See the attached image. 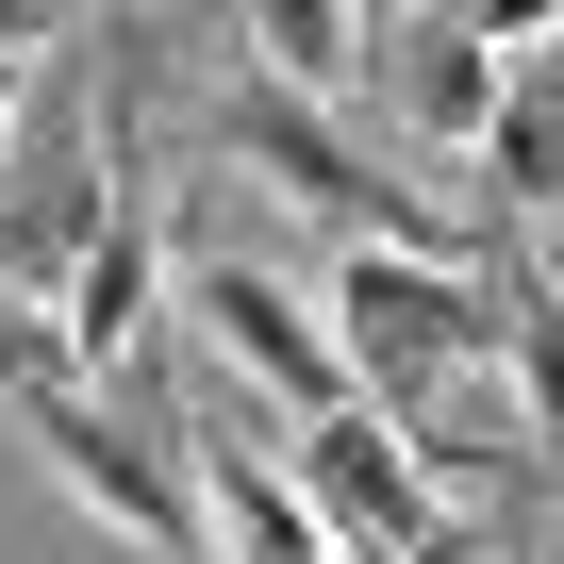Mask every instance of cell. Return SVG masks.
<instances>
[{
  "label": "cell",
  "mask_w": 564,
  "mask_h": 564,
  "mask_svg": "<svg viewBox=\"0 0 564 564\" xmlns=\"http://www.w3.org/2000/svg\"><path fill=\"white\" fill-rule=\"evenodd\" d=\"M316 333H333L349 399H366L382 432H415V415H432L448 382H481V366H498V265L333 249V282H316Z\"/></svg>",
  "instance_id": "obj_1"
},
{
  "label": "cell",
  "mask_w": 564,
  "mask_h": 564,
  "mask_svg": "<svg viewBox=\"0 0 564 564\" xmlns=\"http://www.w3.org/2000/svg\"><path fill=\"white\" fill-rule=\"evenodd\" d=\"M34 448H51V481L117 531V547H150V564H216V531H199V481H183V448H166V415H117V399H84V382H51L34 415H18Z\"/></svg>",
  "instance_id": "obj_2"
},
{
  "label": "cell",
  "mask_w": 564,
  "mask_h": 564,
  "mask_svg": "<svg viewBox=\"0 0 564 564\" xmlns=\"http://www.w3.org/2000/svg\"><path fill=\"white\" fill-rule=\"evenodd\" d=\"M166 300L216 333V366H232L249 399H282V415H349V366H333L316 300H300V282H265L249 249H166Z\"/></svg>",
  "instance_id": "obj_3"
},
{
  "label": "cell",
  "mask_w": 564,
  "mask_h": 564,
  "mask_svg": "<svg viewBox=\"0 0 564 564\" xmlns=\"http://www.w3.org/2000/svg\"><path fill=\"white\" fill-rule=\"evenodd\" d=\"M150 316H166V232H150V183H117V199H100V232H84V265H67V300H51L67 382H84V399L150 382Z\"/></svg>",
  "instance_id": "obj_4"
},
{
  "label": "cell",
  "mask_w": 564,
  "mask_h": 564,
  "mask_svg": "<svg viewBox=\"0 0 564 564\" xmlns=\"http://www.w3.org/2000/svg\"><path fill=\"white\" fill-rule=\"evenodd\" d=\"M282 481H300V514H316L333 547H382V564H399V547L448 514V498L415 481V448H399L366 399H349V415H300V432H282Z\"/></svg>",
  "instance_id": "obj_5"
},
{
  "label": "cell",
  "mask_w": 564,
  "mask_h": 564,
  "mask_svg": "<svg viewBox=\"0 0 564 564\" xmlns=\"http://www.w3.org/2000/svg\"><path fill=\"white\" fill-rule=\"evenodd\" d=\"M166 448H183V481H199L216 564H316V547H333V531L300 514V481H282V448H265L232 399H183V415H166Z\"/></svg>",
  "instance_id": "obj_6"
},
{
  "label": "cell",
  "mask_w": 564,
  "mask_h": 564,
  "mask_svg": "<svg viewBox=\"0 0 564 564\" xmlns=\"http://www.w3.org/2000/svg\"><path fill=\"white\" fill-rule=\"evenodd\" d=\"M481 199H498V232H514V216H564V51H514V67H498Z\"/></svg>",
  "instance_id": "obj_7"
},
{
  "label": "cell",
  "mask_w": 564,
  "mask_h": 564,
  "mask_svg": "<svg viewBox=\"0 0 564 564\" xmlns=\"http://www.w3.org/2000/svg\"><path fill=\"white\" fill-rule=\"evenodd\" d=\"M481 265H498V382H514V432H531V465L564 481V282L514 265V249H481Z\"/></svg>",
  "instance_id": "obj_8"
},
{
  "label": "cell",
  "mask_w": 564,
  "mask_h": 564,
  "mask_svg": "<svg viewBox=\"0 0 564 564\" xmlns=\"http://www.w3.org/2000/svg\"><path fill=\"white\" fill-rule=\"evenodd\" d=\"M399 117H415V133H432V150H481V117H498V51H481V34H448V18H432V34H415V51H399Z\"/></svg>",
  "instance_id": "obj_9"
},
{
  "label": "cell",
  "mask_w": 564,
  "mask_h": 564,
  "mask_svg": "<svg viewBox=\"0 0 564 564\" xmlns=\"http://www.w3.org/2000/svg\"><path fill=\"white\" fill-rule=\"evenodd\" d=\"M232 18H249L265 84H300V100H333V84L366 67V18H349V0H232Z\"/></svg>",
  "instance_id": "obj_10"
},
{
  "label": "cell",
  "mask_w": 564,
  "mask_h": 564,
  "mask_svg": "<svg viewBox=\"0 0 564 564\" xmlns=\"http://www.w3.org/2000/svg\"><path fill=\"white\" fill-rule=\"evenodd\" d=\"M399 564H547V481H531L514 514H465V498H448V514H432Z\"/></svg>",
  "instance_id": "obj_11"
},
{
  "label": "cell",
  "mask_w": 564,
  "mask_h": 564,
  "mask_svg": "<svg viewBox=\"0 0 564 564\" xmlns=\"http://www.w3.org/2000/svg\"><path fill=\"white\" fill-rule=\"evenodd\" d=\"M51 382H67V333H51L34 300H18V282H0V399H18V415H34Z\"/></svg>",
  "instance_id": "obj_12"
},
{
  "label": "cell",
  "mask_w": 564,
  "mask_h": 564,
  "mask_svg": "<svg viewBox=\"0 0 564 564\" xmlns=\"http://www.w3.org/2000/svg\"><path fill=\"white\" fill-rule=\"evenodd\" d=\"M448 34H481V51L514 67V51H547V34H564V0H465V18H448Z\"/></svg>",
  "instance_id": "obj_13"
},
{
  "label": "cell",
  "mask_w": 564,
  "mask_h": 564,
  "mask_svg": "<svg viewBox=\"0 0 564 564\" xmlns=\"http://www.w3.org/2000/svg\"><path fill=\"white\" fill-rule=\"evenodd\" d=\"M51 34H84V0H0V67H34Z\"/></svg>",
  "instance_id": "obj_14"
},
{
  "label": "cell",
  "mask_w": 564,
  "mask_h": 564,
  "mask_svg": "<svg viewBox=\"0 0 564 564\" xmlns=\"http://www.w3.org/2000/svg\"><path fill=\"white\" fill-rule=\"evenodd\" d=\"M18 100H34V67H0V133H18Z\"/></svg>",
  "instance_id": "obj_15"
},
{
  "label": "cell",
  "mask_w": 564,
  "mask_h": 564,
  "mask_svg": "<svg viewBox=\"0 0 564 564\" xmlns=\"http://www.w3.org/2000/svg\"><path fill=\"white\" fill-rule=\"evenodd\" d=\"M349 18H366V34H382V18H415V0H349Z\"/></svg>",
  "instance_id": "obj_16"
}]
</instances>
